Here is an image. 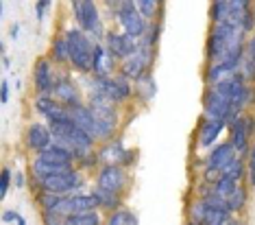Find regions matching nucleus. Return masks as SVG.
<instances>
[{
	"label": "nucleus",
	"instance_id": "nucleus-1",
	"mask_svg": "<svg viewBox=\"0 0 255 225\" xmlns=\"http://www.w3.org/2000/svg\"><path fill=\"white\" fill-rule=\"evenodd\" d=\"M247 44V33L240 26L231 24V22H220V24H212L210 35H207V63H218L234 50L236 46Z\"/></svg>",
	"mask_w": 255,
	"mask_h": 225
},
{
	"label": "nucleus",
	"instance_id": "nucleus-2",
	"mask_svg": "<svg viewBox=\"0 0 255 225\" xmlns=\"http://www.w3.org/2000/svg\"><path fill=\"white\" fill-rule=\"evenodd\" d=\"M63 35L68 37V44H70V66H72V70H77L79 74H83V77H90L92 74V61H94V48H96L94 37L88 35L85 31H81L77 24L63 28Z\"/></svg>",
	"mask_w": 255,
	"mask_h": 225
},
{
	"label": "nucleus",
	"instance_id": "nucleus-3",
	"mask_svg": "<svg viewBox=\"0 0 255 225\" xmlns=\"http://www.w3.org/2000/svg\"><path fill=\"white\" fill-rule=\"evenodd\" d=\"M220 96H225L231 105H234L240 114H245V109L249 105H253L255 101V85L247 81V77L240 70L227 74L223 81H218L216 85H212Z\"/></svg>",
	"mask_w": 255,
	"mask_h": 225
},
{
	"label": "nucleus",
	"instance_id": "nucleus-4",
	"mask_svg": "<svg viewBox=\"0 0 255 225\" xmlns=\"http://www.w3.org/2000/svg\"><path fill=\"white\" fill-rule=\"evenodd\" d=\"M35 190H46V193H55V195H77L85 193V175L83 171L72 169L70 173L55 177H42V180H33Z\"/></svg>",
	"mask_w": 255,
	"mask_h": 225
},
{
	"label": "nucleus",
	"instance_id": "nucleus-5",
	"mask_svg": "<svg viewBox=\"0 0 255 225\" xmlns=\"http://www.w3.org/2000/svg\"><path fill=\"white\" fill-rule=\"evenodd\" d=\"M114 18L120 24V28H123V33L131 35L133 39H137V42L146 35L148 28H150V22L142 18V13L137 11L133 0H123V2H118V7L114 11Z\"/></svg>",
	"mask_w": 255,
	"mask_h": 225
},
{
	"label": "nucleus",
	"instance_id": "nucleus-6",
	"mask_svg": "<svg viewBox=\"0 0 255 225\" xmlns=\"http://www.w3.org/2000/svg\"><path fill=\"white\" fill-rule=\"evenodd\" d=\"M234 158H238V153L229 140H223L214 149H210L205 153V160H203V182L212 184Z\"/></svg>",
	"mask_w": 255,
	"mask_h": 225
},
{
	"label": "nucleus",
	"instance_id": "nucleus-7",
	"mask_svg": "<svg viewBox=\"0 0 255 225\" xmlns=\"http://www.w3.org/2000/svg\"><path fill=\"white\" fill-rule=\"evenodd\" d=\"M242 114L231 105V103L220 96L214 88H207L203 94V118H212V120H220L225 125H231L236 118H240Z\"/></svg>",
	"mask_w": 255,
	"mask_h": 225
},
{
	"label": "nucleus",
	"instance_id": "nucleus-8",
	"mask_svg": "<svg viewBox=\"0 0 255 225\" xmlns=\"http://www.w3.org/2000/svg\"><path fill=\"white\" fill-rule=\"evenodd\" d=\"M153 61H155V48H148V46H142L140 42H137V53L133 57H129L127 61L120 63L118 74H123V77L129 79L131 83H137L140 79L150 74Z\"/></svg>",
	"mask_w": 255,
	"mask_h": 225
},
{
	"label": "nucleus",
	"instance_id": "nucleus-9",
	"mask_svg": "<svg viewBox=\"0 0 255 225\" xmlns=\"http://www.w3.org/2000/svg\"><path fill=\"white\" fill-rule=\"evenodd\" d=\"M131 184L129 171L120 164H107V166H98L96 169V177H94V186L109 190L116 195H125L127 188Z\"/></svg>",
	"mask_w": 255,
	"mask_h": 225
},
{
	"label": "nucleus",
	"instance_id": "nucleus-10",
	"mask_svg": "<svg viewBox=\"0 0 255 225\" xmlns=\"http://www.w3.org/2000/svg\"><path fill=\"white\" fill-rule=\"evenodd\" d=\"M227 131H229L227 140L234 144L236 153L247 160L249 151H251V144H253L251 138L255 136V116H251V114H242L240 118H236L234 123L227 127Z\"/></svg>",
	"mask_w": 255,
	"mask_h": 225
},
{
	"label": "nucleus",
	"instance_id": "nucleus-11",
	"mask_svg": "<svg viewBox=\"0 0 255 225\" xmlns=\"http://www.w3.org/2000/svg\"><path fill=\"white\" fill-rule=\"evenodd\" d=\"M72 15L74 22L81 31H85L88 35H94L96 31L103 28V18L98 11L94 0H72Z\"/></svg>",
	"mask_w": 255,
	"mask_h": 225
},
{
	"label": "nucleus",
	"instance_id": "nucleus-12",
	"mask_svg": "<svg viewBox=\"0 0 255 225\" xmlns=\"http://www.w3.org/2000/svg\"><path fill=\"white\" fill-rule=\"evenodd\" d=\"M57 70L50 57H39L33 66V88L35 96H53L55 85H57Z\"/></svg>",
	"mask_w": 255,
	"mask_h": 225
},
{
	"label": "nucleus",
	"instance_id": "nucleus-13",
	"mask_svg": "<svg viewBox=\"0 0 255 225\" xmlns=\"http://www.w3.org/2000/svg\"><path fill=\"white\" fill-rule=\"evenodd\" d=\"M231 219H234V215L214 210V208H210L199 197H194L192 204L188 206V221L199 223V225H227Z\"/></svg>",
	"mask_w": 255,
	"mask_h": 225
},
{
	"label": "nucleus",
	"instance_id": "nucleus-14",
	"mask_svg": "<svg viewBox=\"0 0 255 225\" xmlns=\"http://www.w3.org/2000/svg\"><path fill=\"white\" fill-rule=\"evenodd\" d=\"M53 96L61 103L63 107H68V109L81 107V105H85V103H88L83 99V90L79 88L77 81H74L70 74H59V77H57V85H55Z\"/></svg>",
	"mask_w": 255,
	"mask_h": 225
},
{
	"label": "nucleus",
	"instance_id": "nucleus-15",
	"mask_svg": "<svg viewBox=\"0 0 255 225\" xmlns=\"http://www.w3.org/2000/svg\"><path fill=\"white\" fill-rule=\"evenodd\" d=\"M103 44L107 46L109 55H112L118 63L127 61L129 57H133L137 53V39H133L131 35H127L123 31H109Z\"/></svg>",
	"mask_w": 255,
	"mask_h": 225
},
{
	"label": "nucleus",
	"instance_id": "nucleus-16",
	"mask_svg": "<svg viewBox=\"0 0 255 225\" xmlns=\"http://www.w3.org/2000/svg\"><path fill=\"white\" fill-rule=\"evenodd\" d=\"M227 129V125L220 123V120H212V118H201L199 127H196V136H194V147L199 151H210L214 149L223 136V131Z\"/></svg>",
	"mask_w": 255,
	"mask_h": 225
},
{
	"label": "nucleus",
	"instance_id": "nucleus-17",
	"mask_svg": "<svg viewBox=\"0 0 255 225\" xmlns=\"http://www.w3.org/2000/svg\"><path fill=\"white\" fill-rule=\"evenodd\" d=\"M53 142H55V136H53V131H50V127L46 123H28L26 125L24 147L28 149V151L39 155L42 151H46Z\"/></svg>",
	"mask_w": 255,
	"mask_h": 225
},
{
	"label": "nucleus",
	"instance_id": "nucleus-18",
	"mask_svg": "<svg viewBox=\"0 0 255 225\" xmlns=\"http://www.w3.org/2000/svg\"><path fill=\"white\" fill-rule=\"evenodd\" d=\"M72 169H77V166L66 164V162H57V160H50V158H46V155H35L31 162V177L33 180L55 177V175H63V173H70Z\"/></svg>",
	"mask_w": 255,
	"mask_h": 225
},
{
	"label": "nucleus",
	"instance_id": "nucleus-19",
	"mask_svg": "<svg viewBox=\"0 0 255 225\" xmlns=\"http://www.w3.org/2000/svg\"><path fill=\"white\" fill-rule=\"evenodd\" d=\"M118 66L120 63L109 55L107 46L96 42L94 61H92V74H94V77H114V74H118Z\"/></svg>",
	"mask_w": 255,
	"mask_h": 225
},
{
	"label": "nucleus",
	"instance_id": "nucleus-20",
	"mask_svg": "<svg viewBox=\"0 0 255 225\" xmlns=\"http://www.w3.org/2000/svg\"><path fill=\"white\" fill-rule=\"evenodd\" d=\"M70 114H72L74 125L81 127L83 131H88L90 136H94L96 142H98V134H101V123H98L96 114L92 112V107L88 105V103H85V105H81V107L70 109Z\"/></svg>",
	"mask_w": 255,
	"mask_h": 225
},
{
	"label": "nucleus",
	"instance_id": "nucleus-21",
	"mask_svg": "<svg viewBox=\"0 0 255 225\" xmlns=\"http://www.w3.org/2000/svg\"><path fill=\"white\" fill-rule=\"evenodd\" d=\"M96 153H98V162H101V166L123 164V158H125V153H127V147L123 144V140L114 138V140H109V142L98 144Z\"/></svg>",
	"mask_w": 255,
	"mask_h": 225
},
{
	"label": "nucleus",
	"instance_id": "nucleus-22",
	"mask_svg": "<svg viewBox=\"0 0 255 225\" xmlns=\"http://www.w3.org/2000/svg\"><path fill=\"white\" fill-rule=\"evenodd\" d=\"M50 61L55 66H68L70 63V44H68V37L63 35V28L50 42Z\"/></svg>",
	"mask_w": 255,
	"mask_h": 225
},
{
	"label": "nucleus",
	"instance_id": "nucleus-23",
	"mask_svg": "<svg viewBox=\"0 0 255 225\" xmlns=\"http://www.w3.org/2000/svg\"><path fill=\"white\" fill-rule=\"evenodd\" d=\"M92 197L96 199V206L98 210H103L105 215H112L114 210H118V208H123V195H116V193H109V190H103V188H92L90 190Z\"/></svg>",
	"mask_w": 255,
	"mask_h": 225
},
{
	"label": "nucleus",
	"instance_id": "nucleus-24",
	"mask_svg": "<svg viewBox=\"0 0 255 225\" xmlns=\"http://www.w3.org/2000/svg\"><path fill=\"white\" fill-rule=\"evenodd\" d=\"M240 72L247 77V81H249V83L255 85V33L247 39V46H245V59H242Z\"/></svg>",
	"mask_w": 255,
	"mask_h": 225
},
{
	"label": "nucleus",
	"instance_id": "nucleus-25",
	"mask_svg": "<svg viewBox=\"0 0 255 225\" xmlns=\"http://www.w3.org/2000/svg\"><path fill=\"white\" fill-rule=\"evenodd\" d=\"M133 88H135V99L142 103L153 101L155 94H157V81H155L153 74H146V77L140 79L137 83H133Z\"/></svg>",
	"mask_w": 255,
	"mask_h": 225
},
{
	"label": "nucleus",
	"instance_id": "nucleus-26",
	"mask_svg": "<svg viewBox=\"0 0 255 225\" xmlns=\"http://www.w3.org/2000/svg\"><path fill=\"white\" fill-rule=\"evenodd\" d=\"M105 225H140V217H137L131 208L123 206V208H118V210H114L112 215H107Z\"/></svg>",
	"mask_w": 255,
	"mask_h": 225
},
{
	"label": "nucleus",
	"instance_id": "nucleus-27",
	"mask_svg": "<svg viewBox=\"0 0 255 225\" xmlns=\"http://www.w3.org/2000/svg\"><path fill=\"white\" fill-rule=\"evenodd\" d=\"M59 107H61V103L57 101L55 96H35V99H33V109H35L44 120H48Z\"/></svg>",
	"mask_w": 255,
	"mask_h": 225
},
{
	"label": "nucleus",
	"instance_id": "nucleus-28",
	"mask_svg": "<svg viewBox=\"0 0 255 225\" xmlns=\"http://www.w3.org/2000/svg\"><path fill=\"white\" fill-rule=\"evenodd\" d=\"M249 204V186H247V182L245 184H240L236 190H234V195L227 199V206H229V210H231V215H240L242 210L247 208Z\"/></svg>",
	"mask_w": 255,
	"mask_h": 225
},
{
	"label": "nucleus",
	"instance_id": "nucleus-29",
	"mask_svg": "<svg viewBox=\"0 0 255 225\" xmlns=\"http://www.w3.org/2000/svg\"><path fill=\"white\" fill-rule=\"evenodd\" d=\"M212 193L214 195H218V197H223V199H229L231 195H234V190L240 186V182H236L234 177H227V175H220L216 177L212 184Z\"/></svg>",
	"mask_w": 255,
	"mask_h": 225
},
{
	"label": "nucleus",
	"instance_id": "nucleus-30",
	"mask_svg": "<svg viewBox=\"0 0 255 225\" xmlns=\"http://www.w3.org/2000/svg\"><path fill=\"white\" fill-rule=\"evenodd\" d=\"M63 225H105V223H103L101 210H90V212H81V215H72L63 219Z\"/></svg>",
	"mask_w": 255,
	"mask_h": 225
},
{
	"label": "nucleus",
	"instance_id": "nucleus-31",
	"mask_svg": "<svg viewBox=\"0 0 255 225\" xmlns=\"http://www.w3.org/2000/svg\"><path fill=\"white\" fill-rule=\"evenodd\" d=\"M164 2H159V0H137L135 2V7L137 11L142 13V18L144 20H148V22H155L161 15V11H164V7H161Z\"/></svg>",
	"mask_w": 255,
	"mask_h": 225
},
{
	"label": "nucleus",
	"instance_id": "nucleus-32",
	"mask_svg": "<svg viewBox=\"0 0 255 225\" xmlns=\"http://www.w3.org/2000/svg\"><path fill=\"white\" fill-rule=\"evenodd\" d=\"M63 195L55 193H46V190H35V204L39 208V212H55V208L59 206Z\"/></svg>",
	"mask_w": 255,
	"mask_h": 225
},
{
	"label": "nucleus",
	"instance_id": "nucleus-33",
	"mask_svg": "<svg viewBox=\"0 0 255 225\" xmlns=\"http://www.w3.org/2000/svg\"><path fill=\"white\" fill-rule=\"evenodd\" d=\"M210 20L212 24H220V22L229 20V0H214L210 4Z\"/></svg>",
	"mask_w": 255,
	"mask_h": 225
},
{
	"label": "nucleus",
	"instance_id": "nucleus-34",
	"mask_svg": "<svg viewBox=\"0 0 255 225\" xmlns=\"http://www.w3.org/2000/svg\"><path fill=\"white\" fill-rule=\"evenodd\" d=\"M11 184H13V171L9 166H2V171H0V199H4L9 195Z\"/></svg>",
	"mask_w": 255,
	"mask_h": 225
},
{
	"label": "nucleus",
	"instance_id": "nucleus-35",
	"mask_svg": "<svg viewBox=\"0 0 255 225\" xmlns=\"http://www.w3.org/2000/svg\"><path fill=\"white\" fill-rule=\"evenodd\" d=\"M247 184L255 188V142L251 144V151L247 155Z\"/></svg>",
	"mask_w": 255,
	"mask_h": 225
},
{
	"label": "nucleus",
	"instance_id": "nucleus-36",
	"mask_svg": "<svg viewBox=\"0 0 255 225\" xmlns=\"http://www.w3.org/2000/svg\"><path fill=\"white\" fill-rule=\"evenodd\" d=\"M50 7H53V2H50V0H37V2H35V18L42 22L44 15H46V11H48Z\"/></svg>",
	"mask_w": 255,
	"mask_h": 225
},
{
	"label": "nucleus",
	"instance_id": "nucleus-37",
	"mask_svg": "<svg viewBox=\"0 0 255 225\" xmlns=\"http://www.w3.org/2000/svg\"><path fill=\"white\" fill-rule=\"evenodd\" d=\"M135 162H137V149H127V153H125V158H123V164H120V166H125V169L129 171Z\"/></svg>",
	"mask_w": 255,
	"mask_h": 225
},
{
	"label": "nucleus",
	"instance_id": "nucleus-38",
	"mask_svg": "<svg viewBox=\"0 0 255 225\" xmlns=\"http://www.w3.org/2000/svg\"><path fill=\"white\" fill-rule=\"evenodd\" d=\"M22 219H24V217H22L18 210H4V212H2V223H13V225H18Z\"/></svg>",
	"mask_w": 255,
	"mask_h": 225
},
{
	"label": "nucleus",
	"instance_id": "nucleus-39",
	"mask_svg": "<svg viewBox=\"0 0 255 225\" xmlns=\"http://www.w3.org/2000/svg\"><path fill=\"white\" fill-rule=\"evenodd\" d=\"M42 223L44 225H63V219L55 217L53 212H42Z\"/></svg>",
	"mask_w": 255,
	"mask_h": 225
},
{
	"label": "nucleus",
	"instance_id": "nucleus-40",
	"mask_svg": "<svg viewBox=\"0 0 255 225\" xmlns=\"http://www.w3.org/2000/svg\"><path fill=\"white\" fill-rule=\"evenodd\" d=\"M9 96H11L9 81H7V79H2V81H0V101H2V103H9Z\"/></svg>",
	"mask_w": 255,
	"mask_h": 225
},
{
	"label": "nucleus",
	"instance_id": "nucleus-41",
	"mask_svg": "<svg viewBox=\"0 0 255 225\" xmlns=\"http://www.w3.org/2000/svg\"><path fill=\"white\" fill-rule=\"evenodd\" d=\"M13 184H15V188H24L26 186V177H24V173L22 171H18L13 175Z\"/></svg>",
	"mask_w": 255,
	"mask_h": 225
},
{
	"label": "nucleus",
	"instance_id": "nucleus-42",
	"mask_svg": "<svg viewBox=\"0 0 255 225\" xmlns=\"http://www.w3.org/2000/svg\"><path fill=\"white\" fill-rule=\"evenodd\" d=\"M9 33H11V37H13V39H18V35H20V24H18V22H15V24H11Z\"/></svg>",
	"mask_w": 255,
	"mask_h": 225
},
{
	"label": "nucleus",
	"instance_id": "nucleus-43",
	"mask_svg": "<svg viewBox=\"0 0 255 225\" xmlns=\"http://www.w3.org/2000/svg\"><path fill=\"white\" fill-rule=\"evenodd\" d=\"M227 225H245V223H242V221H240V219H238V217H234V219H231V221H229Z\"/></svg>",
	"mask_w": 255,
	"mask_h": 225
},
{
	"label": "nucleus",
	"instance_id": "nucleus-44",
	"mask_svg": "<svg viewBox=\"0 0 255 225\" xmlns=\"http://www.w3.org/2000/svg\"><path fill=\"white\" fill-rule=\"evenodd\" d=\"M18 225H28V223H26V221H24V219H22V221H20V223H18Z\"/></svg>",
	"mask_w": 255,
	"mask_h": 225
},
{
	"label": "nucleus",
	"instance_id": "nucleus-45",
	"mask_svg": "<svg viewBox=\"0 0 255 225\" xmlns=\"http://www.w3.org/2000/svg\"><path fill=\"white\" fill-rule=\"evenodd\" d=\"M185 225H199V223H192V221H188V223H185Z\"/></svg>",
	"mask_w": 255,
	"mask_h": 225
},
{
	"label": "nucleus",
	"instance_id": "nucleus-46",
	"mask_svg": "<svg viewBox=\"0 0 255 225\" xmlns=\"http://www.w3.org/2000/svg\"><path fill=\"white\" fill-rule=\"evenodd\" d=\"M253 15H255V2H253Z\"/></svg>",
	"mask_w": 255,
	"mask_h": 225
}]
</instances>
